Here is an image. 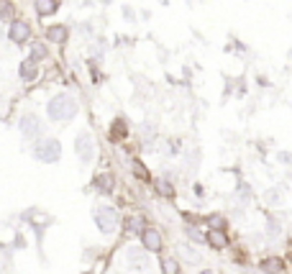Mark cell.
Returning a JSON list of instances; mask_svg holds the SVG:
<instances>
[{"mask_svg": "<svg viewBox=\"0 0 292 274\" xmlns=\"http://www.w3.org/2000/svg\"><path fill=\"white\" fill-rule=\"evenodd\" d=\"M77 100L69 95V93H59V95H54L52 100H49V105H47V113H49V118L54 121V123H67V121H72L74 115H77Z\"/></svg>", "mask_w": 292, "mask_h": 274, "instance_id": "cell-1", "label": "cell"}, {"mask_svg": "<svg viewBox=\"0 0 292 274\" xmlns=\"http://www.w3.org/2000/svg\"><path fill=\"white\" fill-rule=\"evenodd\" d=\"M33 159L41 164H57L62 159V144L57 139H38L33 144Z\"/></svg>", "mask_w": 292, "mask_h": 274, "instance_id": "cell-2", "label": "cell"}, {"mask_svg": "<svg viewBox=\"0 0 292 274\" xmlns=\"http://www.w3.org/2000/svg\"><path fill=\"white\" fill-rule=\"evenodd\" d=\"M93 220L98 225V231L103 233V236H110V233L118 231V223H120V215L113 205H98L93 210Z\"/></svg>", "mask_w": 292, "mask_h": 274, "instance_id": "cell-3", "label": "cell"}, {"mask_svg": "<svg viewBox=\"0 0 292 274\" xmlns=\"http://www.w3.org/2000/svg\"><path fill=\"white\" fill-rule=\"evenodd\" d=\"M74 154L82 164H90L95 159V141L88 131H79L77 139H74Z\"/></svg>", "mask_w": 292, "mask_h": 274, "instance_id": "cell-4", "label": "cell"}, {"mask_svg": "<svg viewBox=\"0 0 292 274\" xmlns=\"http://www.w3.org/2000/svg\"><path fill=\"white\" fill-rule=\"evenodd\" d=\"M18 131L26 139H38L41 133H44V121H41L36 113H23L18 118Z\"/></svg>", "mask_w": 292, "mask_h": 274, "instance_id": "cell-5", "label": "cell"}, {"mask_svg": "<svg viewBox=\"0 0 292 274\" xmlns=\"http://www.w3.org/2000/svg\"><path fill=\"white\" fill-rule=\"evenodd\" d=\"M126 261H129V266L134 269V271H149V266H151V261H149V251L141 246H129L126 249Z\"/></svg>", "mask_w": 292, "mask_h": 274, "instance_id": "cell-6", "label": "cell"}, {"mask_svg": "<svg viewBox=\"0 0 292 274\" xmlns=\"http://www.w3.org/2000/svg\"><path fill=\"white\" fill-rule=\"evenodd\" d=\"M141 246L149 251V254H159L161 249H164V241H161V233L156 231V228H144L141 231Z\"/></svg>", "mask_w": 292, "mask_h": 274, "instance_id": "cell-7", "label": "cell"}, {"mask_svg": "<svg viewBox=\"0 0 292 274\" xmlns=\"http://www.w3.org/2000/svg\"><path fill=\"white\" fill-rule=\"evenodd\" d=\"M8 38L13 44H18V47H23L28 38H31V26L26 23V21H11V28H8Z\"/></svg>", "mask_w": 292, "mask_h": 274, "instance_id": "cell-8", "label": "cell"}, {"mask_svg": "<svg viewBox=\"0 0 292 274\" xmlns=\"http://www.w3.org/2000/svg\"><path fill=\"white\" fill-rule=\"evenodd\" d=\"M205 239H207V244H211L213 249H218V251L228 249V236H226V231H216V228H211Z\"/></svg>", "mask_w": 292, "mask_h": 274, "instance_id": "cell-9", "label": "cell"}, {"mask_svg": "<svg viewBox=\"0 0 292 274\" xmlns=\"http://www.w3.org/2000/svg\"><path fill=\"white\" fill-rule=\"evenodd\" d=\"M93 185H95V190H98V192L110 195V192H113V187H115V177H113L110 172H103V174H98V177H95V182H93Z\"/></svg>", "mask_w": 292, "mask_h": 274, "instance_id": "cell-10", "label": "cell"}, {"mask_svg": "<svg viewBox=\"0 0 292 274\" xmlns=\"http://www.w3.org/2000/svg\"><path fill=\"white\" fill-rule=\"evenodd\" d=\"M18 74H21V80H36L38 77V64L33 62V59H23L21 64H18Z\"/></svg>", "mask_w": 292, "mask_h": 274, "instance_id": "cell-11", "label": "cell"}, {"mask_svg": "<svg viewBox=\"0 0 292 274\" xmlns=\"http://www.w3.org/2000/svg\"><path fill=\"white\" fill-rule=\"evenodd\" d=\"M47 38L52 44H67V38H69V31H67V26H52V28H47Z\"/></svg>", "mask_w": 292, "mask_h": 274, "instance_id": "cell-12", "label": "cell"}, {"mask_svg": "<svg viewBox=\"0 0 292 274\" xmlns=\"http://www.w3.org/2000/svg\"><path fill=\"white\" fill-rule=\"evenodd\" d=\"M33 8L38 16H54L59 11V0H33Z\"/></svg>", "mask_w": 292, "mask_h": 274, "instance_id": "cell-13", "label": "cell"}, {"mask_svg": "<svg viewBox=\"0 0 292 274\" xmlns=\"http://www.w3.org/2000/svg\"><path fill=\"white\" fill-rule=\"evenodd\" d=\"M123 225H126V231H129V233H139V236H141V231L146 228V223H144V218H141V215H129Z\"/></svg>", "mask_w": 292, "mask_h": 274, "instance_id": "cell-14", "label": "cell"}, {"mask_svg": "<svg viewBox=\"0 0 292 274\" xmlns=\"http://www.w3.org/2000/svg\"><path fill=\"white\" fill-rule=\"evenodd\" d=\"M180 256L185 259V261H190V264H200L202 259H200V254L192 249V246H187V244H182L180 246Z\"/></svg>", "mask_w": 292, "mask_h": 274, "instance_id": "cell-15", "label": "cell"}, {"mask_svg": "<svg viewBox=\"0 0 292 274\" xmlns=\"http://www.w3.org/2000/svg\"><path fill=\"white\" fill-rule=\"evenodd\" d=\"M262 271L264 274H279L282 271V259H264L262 261Z\"/></svg>", "mask_w": 292, "mask_h": 274, "instance_id": "cell-16", "label": "cell"}, {"mask_svg": "<svg viewBox=\"0 0 292 274\" xmlns=\"http://www.w3.org/2000/svg\"><path fill=\"white\" fill-rule=\"evenodd\" d=\"M161 274H180V264H177V259L164 256V259H161Z\"/></svg>", "mask_w": 292, "mask_h": 274, "instance_id": "cell-17", "label": "cell"}, {"mask_svg": "<svg viewBox=\"0 0 292 274\" xmlns=\"http://www.w3.org/2000/svg\"><path fill=\"white\" fill-rule=\"evenodd\" d=\"M185 233H187V239H190V241H195V244H207L205 233H202V231H197L195 225H187V228H185Z\"/></svg>", "mask_w": 292, "mask_h": 274, "instance_id": "cell-18", "label": "cell"}, {"mask_svg": "<svg viewBox=\"0 0 292 274\" xmlns=\"http://www.w3.org/2000/svg\"><path fill=\"white\" fill-rule=\"evenodd\" d=\"M126 133H129V128H126V121H120V118H118V121L113 123V131H110V136L118 141V139H123Z\"/></svg>", "mask_w": 292, "mask_h": 274, "instance_id": "cell-19", "label": "cell"}, {"mask_svg": "<svg viewBox=\"0 0 292 274\" xmlns=\"http://www.w3.org/2000/svg\"><path fill=\"white\" fill-rule=\"evenodd\" d=\"M159 195H164V198H175V187L166 179H159Z\"/></svg>", "mask_w": 292, "mask_h": 274, "instance_id": "cell-20", "label": "cell"}, {"mask_svg": "<svg viewBox=\"0 0 292 274\" xmlns=\"http://www.w3.org/2000/svg\"><path fill=\"white\" fill-rule=\"evenodd\" d=\"M207 225L216 228V231H226V218H221V215H211V218H207Z\"/></svg>", "mask_w": 292, "mask_h": 274, "instance_id": "cell-21", "label": "cell"}, {"mask_svg": "<svg viewBox=\"0 0 292 274\" xmlns=\"http://www.w3.org/2000/svg\"><path fill=\"white\" fill-rule=\"evenodd\" d=\"M279 231H282V225H279V220H274V218H269V220H267V236H279Z\"/></svg>", "mask_w": 292, "mask_h": 274, "instance_id": "cell-22", "label": "cell"}, {"mask_svg": "<svg viewBox=\"0 0 292 274\" xmlns=\"http://www.w3.org/2000/svg\"><path fill=\"white\" fill-rule=\"evenodd\" d=\"M0 18H3V21H11L13 18V6L11 3H0ZM16 21V18H13Z\"/></svg>", "mask_w": 292, "mask_h": 274, "instance_id": "cell-23", "label": "cell"}, {"mask_svg": "<svg viewBox=\"0 0 292 274\" xmlns=\"http://www.w3.org/2000/svg\"><path fill=\"white\" fill-rule=\"evenodd\" d=\"M44 57H47V47L33 44V49H31V59H33V62H38V59H44Z\"/></svg>", "mask_w": 292, "mask_h": 274, "instance_id": "cell-24", "label": "cell"}, {"mask_svg": "<svg viewBox=\"0 0 292 274\" xmlns=\"http://www.w3.org/2000/svg\"><path fill=\"white\" fill-rule=\"evenodd\" d=\"M267 200H269V203H279L282 195H279V192H267Z\"/></svg>", "mask_w": 292, "mask_h": 274, "instance_id": "cell-25", "label": "cell"}, {"mask_svg": "<svg viewBox=\"0 0 292 274\" xmlns=\"http://www.w3.org/2000/svg\"><path fill=\"white\" fill-rule=\"evenodd\" d=\"M136 174H139L141 179H149V172L144 169V164H136Z\"/></svg>", "mask_w": 292, "mask_h": 274, "instance_id": "cell-26", "label": "cell"}, {"mask_svg": "<svg viewBox=\"0 0 292 274\" xmlns=\"http://www.w3.org/2000/svg\"><path fill=\"white\" fill-rule=\"evenodd\" d=\"M13 246H16V249H23V246H26V239L21 236V233H18V236H16V241H13Z\"/></svg>", "mask_w": 292, "mask_h": 274, "instance_id": "cell-27", "label": "cell"}, {"mask_svg": "<svg viewBox=\"0 0 292 274\" xmlns=\"http://www.w3.org/2000/svg\"><path fill=\"white\" fill-rule=\"evenodd\" d=\"M279 159L282 162H292V154H279Z\"/></svg>", "mask_w": 292, "mask_h": 274, "instance_id": "cell-28", "label": "cell"}, {"mask_svg": "<svg viewBox=\"0 0 292 274\" xmlns=\"http://www.w3.org/2000/svg\"><path fill=\"white\" fill-rule=\"evenodd\" d=\"M241 274H264V271H254V269H243Z\"/></svg>", "mask_w": 292, "mask_h": 274, "instance_id": "cell-29", "label": "cell"}, {"mask_svg": "<svg viewBox=\"0 0 292 274\" xmlns=\"http://www.w3.org/2000/svg\"><path fill=\"white\" fill-rule=\"evenodd\" d=\"M3 249H6V244H3V241H0V254H3Z\"/></svg>", "mask_w": 292, "mask_h": 274, "instance_id": "cell-30", "label": "cell"}, {"mask_svg": "<svg viewBox=\"0 0 292 274\" xmlns=\"http://www.w3.org/2000/svg\"><path fill=\"white\" fill-rule=\"evenodd\" d=\"M0 100H3V98H0Z\"/></svg>", "mask_w": 292, "mask_h": 274, "instance_id": "cell-31", "label": "cell"}]
</instances>
